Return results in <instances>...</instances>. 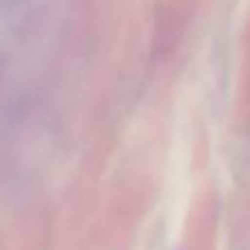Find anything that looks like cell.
<instances>
[]
</instances>
